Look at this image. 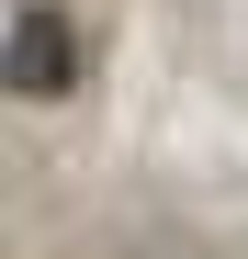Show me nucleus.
I'll list each match as a JSON object with an SVG mask.
<instances>
[{
    "label": "nucleus",
    "mask_w": 248,
    "mask_h": 259,
    "mask_svg": "<svg viewBox=\"0 0 248 259\" xmlns=\"http://www.w3.org/2000/svg\"><path fill=\"white\" fill-rule=\"evenodd\" d=\"M12 91H68V23H46V12L12 23Z\"/></svg>",
    "instance_id": "1"
}]
</instances>
